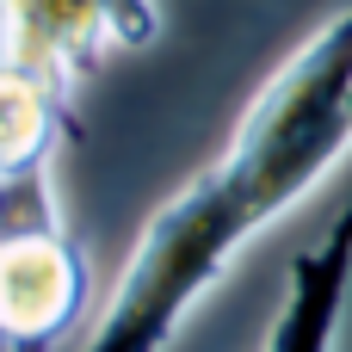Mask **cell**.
<instances>
[{"instance_id": "6da1fadb", "label": "cell", "mask_w": 352, "mask_h": 352, "mask_svg": "<svg viewBox=\"0 0 352 352\" xmlns=\"http://www.w3.org/2000/svg\"><path fill=\"white\" fill-rule=\"evenodd\" d=\"M266 223L272 217L260 198L223 161H210L148 217L80 352H167L179 322L217 291V278Z\"/></svg>"}, {"instance_id": "7a4b0ae2", "label": "cell", "mask_w": 352, "mask_h": 352, "mask_svg": "<svg viewBox=\"0 0 352 352\" xmlns=\"http://www.w3.org/2000/svg\"><path fill=\"white\" fill-rule=\"evenodd\" d=\"M161 37L155 0H0V62L37 74L62 99L118 50Z\"/></svg>"}, {"instance_id": "3957f363", "label": "cell", "mask_w": 352, "mask_h": 352, "mask_svg": "<svg viewBox=\"0 0 352 352\" xmlns=\"http://www.w3.org/2000/svg\"><path fill=\"white\" fill-rule=\"evenodd\" d=\"M87 316V254L62 210L0 241V352H56Z\"/></svg>"}, {"instance_id": "277c9868", "label": "cell", "mask_w": 352, "mask_h": 352, "mask_svg": "<svg viewBox=\"0 0 352 352\" xmlns=\"http://www.w3.org/2000/svg\"><path fill=\"white\" fill-rule=\"evenodd\" d=\"M346 291H352V204L309 248H297V260L285 272V303H278L260 352H334Z\"/></svg>"}, {"instance_id": "5b68a950", "label": "cell", "mask_w": 352, "mask_h": 352, "mask_svg": "<svg viewBox=\"0 0 352 352\" xmlns=\"http://www.w3.org/2000/svg\"><path fill=\"white\" fill-rule=\"evenodd\" d=\"M68 105L74 99H62L37 74L0 62V192L31 173H50V161L68 136Z\"/></svg>"}, {"instance_id": "8992f818", "label": "cell", "mask_w": 352, "mask_h": 352, "mask_svg": "<svg viewBox=\"0 0 352 352\" xmlns=\"http://www.w3.org/2000/svg\"><path fill=\"white\" fill-rule=\"evenodd\" d=\"M50 210H62V204H56V179H50V173H31V179L6 186V192H0V241H6L12 229H25V223L50 217Z\"/></svg>"}]
</instances>
